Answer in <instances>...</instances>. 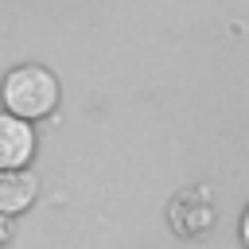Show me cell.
<instances>
[{
    "instance_id": "7a4b0ae2",
    "label": "cell",
    "mask_w": 249,
    "mask_h": 249,
    "mask_svg": "<svg viewBox=\"0 0 249 249\" xmlns=\"http://www.w3.org/2000/svg\"><path fill=\"white\" fill-rule=\"evenodd\" d=\"M167 218H171V230H175L179 237H202V233H210L214 222H218V202H214L210 187L198 183V187H187V191H179V195L171 198Z\"/></svg>"
},
{
    "instance_id": "8992f818",
    "label": "cell",
    "mask_w": 249,
    "mask_h": 249,
    "mask_svg": "<svg viewBox=\"0 0 249 249\" xmlns=\"http://www.w3.org/2000/svg\"><path fill=\"white\" fill-rule=\"evenodd\" d=\"M241 245L249 249V206H245V214H241Z\"/></svg>"
},
{
    "instance_id": "5b68a950",
    "label": "cell",
    "mask_w": 249,
    "mask_h": 249,
    "mask_svg": "<svg viewBox=\"0 0 249 249\" xmlns=\"http://www.w3.org/2000/svg\"><path fill=\"white\" fill-rule=\"evenodd\" d=\"M8 237H12V218H8V214H0V245H4Z\"/></svg>"
},
{
    "instance_id": "3957f363",
    "label": "cell",
    "mask_w": 249,
    "mask_h": 249,
    "mask_svg": "<svg viewBox=\"0 0 249 249\" xmlns=\"http://www.w3.org/2000/svg\"><path fill=\"white\" fill-rule=\"evenodd\" d=\"M35 156V128L12 113H0V171H19Z\"/></svg>"
},
{
    "instance_id": "6da1fadb",
    "label": "cell",
    "mask_w": 249,
    "mask_h": 249,
    "mask_svg": "<svg viewBox=\"0 0 249 249\" xmlns=\"http://www.w3.org/2000/svg\"><path fill=\"white\" fill-rule=\"evenodd\" d=\"M0 97H4V105H8L12 117L39 121V117H47L58 105V78L47 66H39V62H23V66L8 70Z\"/></svg>"
},
{
    "instance_id": "277c9868",
    "label": "cell",
    "mask_w": 249,
    "mask_h": 249,
    "mask_svg": "<svg viewBox=\"0 0 249 249\" xmlns=\"http://www.w3.org/2000/svg\"><path fill=\"white\" fill-rule=\"evenodd\" d=\"M35 195H39V179L31 175V171H0V214H8V218H16V214H23L31 202H35Z\"/></svg>"
}]
</instances>
